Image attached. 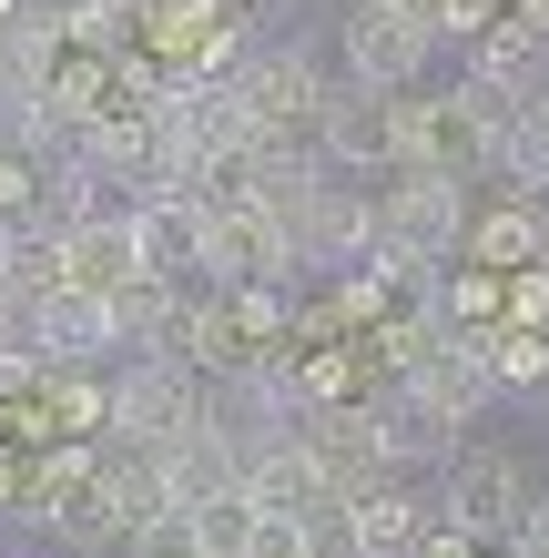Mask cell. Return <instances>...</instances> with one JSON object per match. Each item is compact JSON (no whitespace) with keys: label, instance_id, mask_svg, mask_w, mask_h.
<instances>
[{"label":"cell","instance_id":"obj_13","mask_svg":"<svg viewBox=\"0 0 549 558\" xmlns=\"http://www.w3.org/2000/svg\"><path fill=\"white\" fill-rule=\"evenodd\" d=\"M21 498H31V468H21V457H0V518H21Z\"/></svg>","mask_w":549,"mask_h":558},{"label":"cell","instance_id":"obj_2","mask_svg":"<svg viewBox=\"0 0 549 558\" xmlns=\"http://www.w3.org/2000/svg\"><path fill=\"white\" fill-rule=\"evenodd\" d=\"M244 82V112H254V143L265 153H315V122H326V61H315L306 41H254L235 61Z\"/></svg>","mask_w":549,"mask_h":558},{"label":"cell","instance_id":"obj_5","mask_svg":"<svg viewBox=\"0 0 549 558\" xmlns=\"http://www.w3.org/2000/svg\"><path fill=\"white\" fill-rule=\"evenodd\" d=\"M458 265H478V275H539V265H549V204H539V193H520V183H499L489 204L468 214Z\"/></svg>","mask_w":549,"mask_h":558},{"label":"cell","instance_id":"obj_8","mask_svg":"<svg viewBox=\"0 0 549 558\" xmlns=\"http://www.w3.org/2000/svg\"><path fill=\"white\" fill-rule=\"evenodd\" d=\"M428 529H438V498H428L417 477L357 487V538H367V558H417V548H428Z\"/></svg>","mask_w":549,"mask_h":558},{"label":"cell","instance_id":"obj_3","mask_svg":"<svg viewBox=\"0 0 549 558\" xmlns=\"http://www.w3.org/2000/svg\"><path fill=\"white\" fill-rule=\"evenodd\" d=\"M529 498H539L529 457H520V447H499V437H468V447L438 468V508L458 518L468 538H499V548H509V529L529 518Z\"/></svg>","mask_w":549,"mask_h":558},{"label":"cell","instance_id":"obj_7","mask_svg":"<svg viewBox=\"0 0 549 558\" xmlns=\"http://www.w3.org/2000/svg\"><path fill=\"white\" fill-rule=\"evenodd\" d=\"M133 254L164 284H214L204 265V204H193V193H133Z\"/></svg>","mask_w":549,"mask_h":558},{"label":"cell","instance_id":"obj_9","mask_svg":"<svg viewBox=\"0 0 549 558\" xmlns=\"http://www.w3.org/2000/svg\"><path fill=\"white\" fill-rule=\"evenodd\" d=\"M254 518H265V508H254L244 487H235V498H204V508H193V529H204V558H244Z\"/></svg>","mask_w":549,"mask_h":558},{"label":"cell","instance_id":"obj_10","mask_svg":"<svg viewBox=\"0 0 549 558\" xmlns=\"http://www.w3.org/2000/svg\"><path fill=\"white\" fill-rule=\"evenodd\" d=\"M122 558H204V529H193V508H153L133 538H122Z\"/></svg>","mask_w":549,"mask_h":558},{"label":"cell","instance_id":"obj_12","mask_svg":"<svg viewBox=\"0 0 549 558\" xmlns=\"http://www.w3.org/2000/svg\"><path fill=\"white\" fill-rule=\"evenodd\" d=\"M509 548H520V558H549V487L529 498V518H520V529H509Z\"/></svg>","mask_w":549,"mask_h":558},{"label":"cell","instance_id":"obj_14","mask_svg":"<svg viewBox=\"0 0 549 558\" xmlns=\"http://www.w3.org/2000/svg\"><path fill=\"white\" fill-rule=\"evenodd\" d=\"M0 437H21V426H11V407H0Z\"/></svg>","mask_w":549,"mask_h":558},{"label":"cell","instance_id":"obj_1","mask_svg":"<svg viewBox=\"0 0 549 558\" xmlns=\"http://www.w3.org/2000/svg\"><path fill=\"white\" fill-rule=\"evenodd\" d=\"M204 416H214V376L174 366V355H122L112 366V426L103 437L122 457H174Z\"/></svg>","mask_w":549,"mask_h":558},{"label":"cell","instance_id":"obj_4","mask_svg":"<svg viewBox=\"0 0 549 558\" xmlns=\"http://www.w3.org/2000/svg\"><path fill=\"white\" fill-rule=\"evenodd\" d=\"M336 51H346V82L417 92V82H428V61H438V31H428V11H407V0H346Z\"/></svg>","mask_w":549,"mask_h":558},{"label":"cell","instance_id":"obj_6","mask_svg":"<svg viewBox=\"0 0 549 558\" xmlns=\"http://www.w3.org/2000/svg\"><path fill=\"white\" fill-rule=\"evenodd\" d=\"M31 345H41V366H122V315L103 294L61 284V294L31 305Z\"/></svg>","mask_w":549,"mask_h":558},{"label":"cell","instance_id":"obj_11","mask_svg":"<svg viewBox=\"0 0 549 558\" xmlns=\"http://www.w3.org/2000/svg\"><path fill=\"white\" fill-rule=\"evenodd\" d=\"M244 558H315V548H306V529L285 508H265V518H254V538H244Z\"/></svg>","mask_w":549,"mask_h":558}]
</instances>
